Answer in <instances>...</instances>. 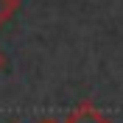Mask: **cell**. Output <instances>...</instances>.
<instances>
[{
	"instance_id": "obj_1",
	"label": "cell",
	"mask_w": 123,
	"mask_h": 123,
	"mask_svg": "<svg viewBox=\"0 0 123 123\" xmlns=\"http://www.w3.org/2000/svg\"><path fill=\"white\" fill-rule=\"evenodd\" d=\"M64 123H109V117L104 115V112H98L92 104H81L78 109H73L67 115Z\"/></svg>"
},
{
	"instance_id": "obj_2",
	"label": "cell",
	"mask_w": 123,
	"mask_h": 123,
	"mask_svg": "<svg viewBox=\"0 0 123 123\" xmlns=\"http://www.w3.org/2000/svg\"><path fill=\"white\" fill-rule=\"evenodd\" d=\"M17 8H20V0H0V28L14 17Z\"/></svg>"
},
{
	"instance_id": "obj_3",
	"label": "cell",
	"mask_w": 123,
	"mask_h": 123,
	"mask_svg": "<svg viewBox=\"0 0 123 123\" xmlns=\"http://www.w3.org/2000/svg\"><path fill=\"white\" fill-rule=\"evenodd\" d=\"M0 70H3V53H0Z\"/></svg>"
},
{
	"instance_id": "obj_4",
	"label": "cell",
	"mask_w": 123,
	"mask_h": 123,
	"mask_svg": "<svg viewBox=\"0 0 123 123\" xmlns=\"http://www.w3.org/2000/svg\"><path fill=\"white\" fill-rule=\"evenodd\" d=\"M39 123H56V120H39Z\"/></svg>"
}]
</instances>
